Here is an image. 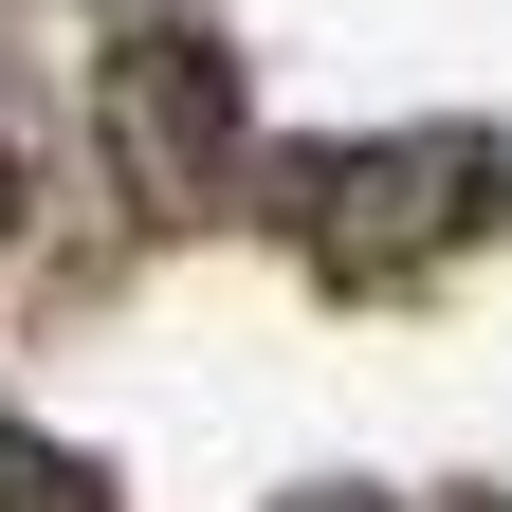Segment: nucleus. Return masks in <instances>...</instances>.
Returning <instances> with one entry per match:
<instances>
[{"instance_id":"nucleus-1","label":"nucleus","mask_w":512,"mask_h":512,"mask_svg":"<svg viewBox=\"0 0 512 512\" xmlns=\"http://www.w3.org/2000/svg\"><path fill=\"white\" fill-rule=\"evenodd\" d=\"M110 128H128V165H202L220 147V74H202V55H128V74H110Z\"/></svg>"},{"instance_id":"nucleus-2","label":"nucleus","mask_w":512,"mask_h":512,"mask_svg":"<svg viewBox=\"0 0 512 512\" xmlns=\"http://www.w3.org/2000/svg\"><path fill=\"white\" fill-rule=\"evenodd\" d=\"M0 238H19V147H0Z\"/></svg>"}]
</instances>
